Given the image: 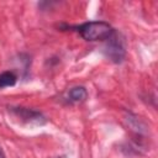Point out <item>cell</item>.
<instances>
[{
  "mask_svg": "<svg viewBox=\"0 0 158 158\" xmlns=\"http://www.w3.org/2000/svg\"><path fill=\"white\" fill-rule=\"evenodd\" d=\"M77 31L86 41H104L107 40L115 30L105 21H90L79 25Z\"/></svg>",
  "mask_w": 158,
  "mask_h": 158,
  "instance_id": "6da1fadb",
  "label": "cell"
},
{
  "mask_svg": "<svg viewBox=\"0 0 158 158\" xmlns=\"http://www.w3.org/2000/svg\"><path fill=\"white\" fill-rule=\"evenodd\" d=\"M104 52L105 56L114 63H121L123 60L126 51H125L123 41L118 37V33L116 31H114L112 35L107 38V43L105 46Z\"/></svg>",
  "mask_w": 158,
  "mask_h": 158,
  "instance_id": "7a4b0ae2",
  "label": "cell"
},
{
  "mask_svg": "<svg viewBox=\"0 0 158 158\" xmlns=\"http://www.w3.org/2000/svg\"><path fill=\"white\" fill-rule=\"evenodd\" d=\"M21 118L30 121V122H36V123H43L44 122V117L33 110H28V109H23V107H17L14 110Z\"/></svg>",
  "mask_w": 158,
  "mask_h": 158,
  "instance_id": "3957f363",
  "label": "cell"
},
{
  "mask_svg": "<svg viewBox=\"0 0 158 158\" xmlns=\"http://www.w3.org/2000/svg\"><path fill=\"white\" fill-rule=\"evenodd\" d=\"M88 98V91L84 86H74L67 93V100L72 104L83 102Z\"/></svg>",
  "mask_w": 158,
  "mask_h": 158,
  "instance_id": "277c9868",
  "label": "cell"
},
{
  "mask_svg": "<svg viewBox=\"0 0 158 158\" xmlns=\"http://www.w3.org/2000/svg\"><path fill=\"white\" fill-rule=\"evenodd\" d=\"M17 77L14 72H2L0 73V89L6 88V86H14L16 84Z\"/></svg>",
  "mask_w": 158,
  "mask_h": 158,
  "instance_id": "5b68a950",
  "label": "cell"
},
{
  "mask_svg": "<svg viewBox=\"0 0 158 158\" xmlns=\"http://www.w3.org/2000/svg\"><path fill=\"white\" fill-rule=\"evenodd\" d=\"M0 158H5V154H4V152L0 149Z\"/></svg>",
  "mask_w": 158,
  "mask_h": 158,
  "instance_id": "8992f818",
  "label": "cell"
}]
</instances>
